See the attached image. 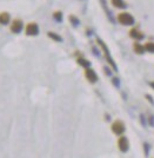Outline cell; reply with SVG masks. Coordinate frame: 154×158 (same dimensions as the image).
Masks as SVG:
<instances>
[{
    "label": "cell",
    "instance_id": "44dd1931",
    "mask_svg": "<svg viewBox=\"0 0 154 158\" xmlns=\"http://www.w3.org/2000/svg\"><path fill=\"white\" fill-rule=\"evenodd\" d=\"M149 85H151L152 89H154V81H151V83H149Z\"/></svg>",
    "mask_w": 154,
    "mask_h": 158
},
{
    "label": "cell",
    "instance_id": "7a4b0ae2",
    "mask_svg": "<svg viewBox=\"0 0 154 158\" xmlns=\"http://www.w3.org/2000/svg\"><path fill=\"white\" fill-rule=\"evenodd\" d=\"M97 41H98V44H99V46L102 48V51H104V53H105V57H106V59H107L108 61V64L113 67V70L114 71H118V67H116V65H115V63H114V60L113 58L111 57V54H109V51H108V47L106 46V44L102 41L101 39H97Z\"/></svg>",
    "mask_w": 154,
    "mask_h": 158
},
{
    "label": "cell",
    "instance_id": "2e32d148",
    "mask_svg": "<svg viewBox=\"0 0 154 158\" xmlns=\"http://www.w3.org/2000/svg\"><path fill=\"white\" fill-rule=\"evenodd\" d=\"M53 18L55 21H58V23H61L62 21V13L59 12V11H57V12H54L53 13Z\"/></svg>",
    "mask_w": 154,
    "mask_h": 158
},
{
    "label": "cell",
    "instance_id": "4fadbf2b",
    "mask_svg": "<svg viewBox=\"0 0 154 158\" xmlns=\"http://www.w3.org/2000/svg\"><path fill=\"white\" fill-rule=\"evenodd\" d=\"M134 51H135V53H138V54H142V53L145 52V47L141 46L139 43H135L134 44Z\"/></svg>",
    "mask_w": 154,
    "mask_h": 158
},
{
    "label": "cell",
    "instance_id": "ba28073f",
    "mask_svg": "<svg viewBox=\"0 0 154 158\" xmlns=\"http://www.w3.org/2000/svg\"><path fill=\"white\" fill-rule=\"evenodd\" d=\"M129 37L131 38H133V39L135 40H141V39H144V33H141L139 30H136V28H133V30H131L129 31Z\"/></svg>",
    "mask_w": 154,
    "mask_h": 158
},
{
    "label": "cell",
    "instance_id": "5b68a950",
    "mask_svg": "<svg viewBox=\"0 0 154 158\" xmlns=\"http://www.w3.org/2000/svg\"><path fill=\"white\" fill-rule=\"evenodd\" d=\"M85 77H86V79H87L91 84L97 83V81H98V79H99L97 72L94 71L93 69H91V67H87V69L85 70Z\"/></svg>",
    "mask_w": 154,
    "mask_h": 158
},
{
    "label": "cell",
    "instance_id": "7c38bea8",
    "mask_svg": "<svg viewBox=\"0 0 154 158\" xmlns=\"http://www.w3.org/2000/svg\"><path fill=\"white\" fill-rule=\"evenodd\" d=\"M47 35H48L51 39H53L54 41H58V43H61V41H62V38H61L59 34H57L55 32H51V31H49V32L47 33Z\"/></svg>",
    "mask_w": 154,
    "mask_h": 158
},
{
    "label": "cell",
    "instance_id": "9c48e42d",
    "mask_svg": "<svg viewBox=\"0 0 154 158\" xmlns=\"http://www.w3.org/2000/svg\"><path fill=\"white\" fill-rule=\"evenodd\" d=\"M11 21V15L8 12H1L0 13V25H8Z\"/></svg>",
    "mask_w": 154,
    "mask_h": 158
},
{
    "label": "cell",
    "instance_id": "277c9868",
    "mask_svg": "<svg viewBox=\"0 0 154 158\" xmlns=\"http://www.w3.org/2000/svg\"><path fill=\"white\" fill-rule=\"evenodd\" d=\"M25 33L27 35H31V37H35L39 34V26L37 23H30L27 24L25 27Z\"/></svg>",
    "mask_w": 154,
    "mask_h": 158
},
{
    "label": "cell",
    "instance_id": "9a60e30c",
    "mask_svg": "<svg viewBox=\"0 0 154 158\" xmlns=\"http://www.w3.org/2000/svg\"><path fill=\"white\" fill-rule=\"evenodd\" d=\"M69 21H71V24H72L73 26H78V25L80 24V20L78 19L75 15H69Z\"/></svg>",
    "mask_w": 154,
    "mask_h": 158
},
{
    "label": "cell",
    "instance_id": "8fae6325",
    "mask_svg": "<svg viewBox=\"0 0 154 158\" xmlns=\"http://www.w3.org/2000/svg\"><path fill=\"white\" fill-rule=\"evenodd\" d=\"M77 61H78V64L80 66H82V67H85V69H87V67H91V61L87 59H85V58H82V57H80V58H78L77 59Z\"/></svg>",
    "mask_w": 154,
    "mask_h": 158
},
{
    "label": "cell",
    "instance_id": "d6986e66",
    "mask_svg": "<svg viewBox=\"0 0 154 158\" xmlns=\"http://www.w3.org/2000/svg\"><path fill=\"white\" fill-rule=\"evenodd\" d=\"M146 98H147L148 100H151V103H152V104H154L153 99H152V97H151V96H148V94H146Z\"/></svg>",
    "mask_w": 154,
    "mask_h": 158
},
{
    "label": "cell",
    "instance_id": "ac0fdd59",
    "mask_svg": "<svg viewBox=\"0 0 154 158\" xmlns=\"http://www.w3.org/2000/svg\"><path fill=\"white\" fill-rule=\"evenodd\" d=\"M113 83L115 86H119L120 84H119V80H118V78H113Z\"/></svg>",
    "mask_w": 154,
    "mask_h": 158
},
{
    "label": "cell",
    "instance_id": "6da1fadb",
    "mask_svg": "<svg viewBox=\"0 0 154 158\" xmlns=\"http://www.w3.org/2000/svg\"><path fill=\"white\" fill-rule=\"evenodd\" d=\"M118 21L120 23L121 25H125V26H129V25H133L135 23V19L132 14H129L128 12H122V13H119L118 17H116Z\"/></svg>",
    "mask_w": 154,
    "mask_h": 158
},
{
    "label": "cell",
    "instance_id": "e0dca14e",
    "mask_svg": "<svg viewBox=\"0 0 154 158\" xmlns=\"http://www.w3.org/2000/svg\"><path fill=\"white\" fill-rule=\"evenodd\" d=\"M144 146H145V156H148V152H149V146H148L147 143H145V144H144Z\"/></svg>",
    "mask_w": 154,
    "mask_h": 158
},
{
    "label": "cell",
    "instance_id": "ffe728a7",
    "mask_svg": "<svg viewBox=\"0 0 154 158\" xmlns=\"http://www.w3.org/2000/svg\"><path fill=\"white\" fill-rule=\"evenodd\" d=\"M105 72L107 73L108 76H111V71H109V69H107V67H105Z\"/></svg>",
    "mask_w": 154,
    "mask_h": 158
},
{
    "label": "cell",
    "instance_id": "5bb4252c",
    "mask_svg": "<svg viewBox=\"0 0 154 158\" xmlns=\"http://www.w3.org/2000/svg\"><path fill=\"white\" fill-rule=\"evenodd\" d=\"M144 47H145V51L151 52V53H154V43H152V41H148V43H146V44L144 45Z\"/></svg>",
    "mask_w": 154,
    "mask_h": 158
},
{
    "label": "cell",
    "instance_id": "52a82bcc",
    "mask_svg": "<svg viewBox=\"0 0 154 158\" xmlns=\"http://www.w3.org/2000/svg\"><path fill=\"white\" fill-rule=\"evenodd\" d=\"M22 28H24V23L21 21L20 19H15L13 20V23H12V25H11V31L13 33H20L22 31Z\"/></svg>",
    "mask_w": 154,
    "mask_h": 158
},
{
    "label": "cell",
    "instance_id": "8992f818",
    "mask_svg": "<svg viewBox=\"0 0 154 158\" xmlns=\"http://www.w3.org/2000/svg\"><path fill=\"white\" fill-rule=\"evenodd\" d=\"M118 148L121 152H127L128 149H129V142H128L127 137L125 136H120L119 139H118Z\"/></svg>",
    "mask_w": 154,
    "mask_h": 158
},
{
    "label": "cell",
    "instance_id": "3957f363",
    "mask_svg": "<svg viewBox=\"0 0 154 158\" xmlns=\"http://www.w3.org/2000/svg\"><path fill=\"white\" fill-rule=\"evenodd\" d=\"M111 129H112V131H113L114 135H116V136H121L125 130H126V127H125V124H124V122H121V120H115L112 126H111Z\"/></svg>",
    "mask_w": 154,
    "mask_h": 158
},
{
    "label": "cell",
    "instance_id": "30bf717a",
    "mask_svg": "<svg viewBox=\"0 0 154 158\" xmlns=\"http://www.w3.org/2000/svg\"><path fill=\"white\" fill-rule=\"evenodd\" d=\"M112 5L116 8H126L127 4L124 0H112Z\"/></svg>",
    "mask_w": 154,
    "mask_h": 158
}]
</instances>
